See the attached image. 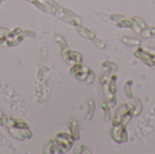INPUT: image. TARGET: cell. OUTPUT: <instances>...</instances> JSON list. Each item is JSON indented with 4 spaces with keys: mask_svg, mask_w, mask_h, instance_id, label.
Wrapping results in <instances>:
<instances>
[{
    "mask_svg": "<svg viewBox=\"0 0 155 154\" xmlns=\"http://www.w3.org/2000/svg\"><path fill=\"white\" fill-rule=\"evenodd\" d=\"M122 41L125 44H128V45H132V46H134V45H139L141 44V41L139 39H136V38H132V37H124L122 39Z\"/></svg>",
    "mask_w": 155,
    "mask_h": 154,
    "instance_id": "cell-3",
    "label": "cell"
},
{
    "mask_svg": "<svg viewBox=\"0 0 155 154\" xmlns=\"http://www.w3.org/2000/svg\"><path fill=\"white\" fill-rule=\"evenodd\" d=\"M134 100H135V104L134 109V115H138L143 110V104L142 102L139 100V98H134Z\"/></svg>",
    "mask_w": 155,
    "mask_h": 154,
    "instance_id": "cell-7",
    "label": "cell"
},
{
    "mask_svg": "<svg viewBox=\"0 0 155 154\" xmlns=\"http://www.w3.org/2000/svg\"><path fill=\"white\" fill-rule=\"evenodd\" d=\"M102 108L104 109V120L107 122V121H109L110 120V118H111V111H110V106H109V104L107 103H105V102H103L102 103Z\"/></svg>",
    "mask_w": 155,
    "mask_h": 154,
    "instance_id": "cell-5",
    "label": "cell"
},
{
    "mask_svg": "<svg viewBox=\"0 0 155 154\" xmlns=\"http://www.w3.org/2000/svg\"><path fill=\"white\" fill-rule=\"evenodd\" d=\"M102 66L103 67H110L111 69H114V71H117L118 70V66H117V64H115V63H114V62H104L103 64H102Z\"/></svg>",
    "mask_w": 155,
    "mask_h": 154,
    "instance_id": "cell-10",
    "label": "cell"
},
{
    "mask_svg": "<svg viewBox=\"0 0 155 154\" xmlns=\"http://www.w3.org/2000/svg\"><path fill=\"white\" fill-rule=\"evenodd\" d=\"M94 110H95V105L93 101H89V111H88V116L87 119H91L94 113Z\"/></svg>",
    "mask_w": 155,
    "mask_h": 154,
    "instance_id": "cell-8",
    "label": "cell"
},
{
    "mask_svg": "<svg viewBox=\"0 0 155 154\" xmlns=\"http://www.w3.org/2000/svg\"><path fill=\"white\" fill-rule=\"evenodd\" d=\"M111 80H110V84H109V92L111 94H114L115 93V91H116V79H117V76L116 75H113L111 76Z\"/></svg>",
    "mask_w": 155,
    "mask_h": 154,
    "instance_id": "cell-6",
    "label": "cell"
},
{
    "mask_svg": "<svg viewBox=\"0 0 155 154\" xmlns=\"http://www.w3.org/2000/svg\"><path fill=\"white\" fill-rule=\"evenodd\" d=\"M133 85V81L132 80H128L126 83H125V85H124V93H125V95L129 98V99H133L134 95L131 92V87Z\"/></svg>",
    "mask_w": 155,
    "mask_h": 154,
    "instance_id": "cell-4",
    "label": "cell"
},
{
    "mask_svg": "<svg viewBox=\"0 0 155 154\" xmlns=\"http://www.w3.org/2000/svg\"><path fill=\"white\" fill-rule=\"evenodd\" d=\"M127 135L128 134H127V131L125 129V126H123L122 124L115 125L112 129V138L117 143H125L128 139Z\"/></svg>",
    "mask_w": 155,
    "mask_h": 154,
    "instance_id": "cell-1",
    "label": "cell"
},
{
    "mask_svg": "<svg viewBox=\"0 0 155 154\" xmlns=\"http://www.w3.org/2000/svg\"><path fill=\"white\" fill-rule=\"evenodd\" d=\"M134 106H133V104L131 103H124L116 112L114 117V120H113V126H115V125H119L121 124V122H122V119L123 117L130 111L134 110Z\"/></svg>",
    "mask_w": 155,
    "mask_h": 154,
    "instance_id": "cell-2",
    "label": "cell"
},
{
    "mask_svg": "<svg viewBox=\"0 0 155 154\" xmlns=\"http://www.w3.org/2000/svg\"><path fill=\"white\" fill-rule=\"evenodd\" d=\"M111 73H112V69H111V68H109V69L106 70V72L102 75V77H101V79H100L101 84H104L106 83V81L108 80V76L111 74Z\"/></svg>",
    "mask_w": 155,
    "mask_h": 154,
    "instance_id": "cell-9",
    "label": "cell"
}]
</instances>
